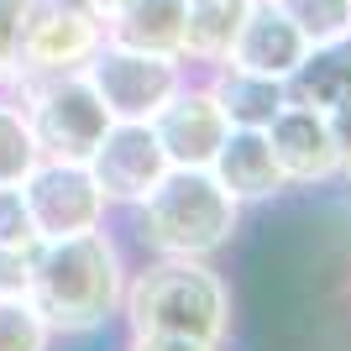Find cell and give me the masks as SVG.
Listing matches in <instances>:
<instances>
[{"instance_id": "obj_1", "label": "cell", "mask_w": 351, "mask_h": 351, "mask_svg": "<svg viewBox=\"0 0 351 351\" xmlns=\"http://www.w3.org/2000/svg\"><path fill=\"white\" fill-rule=\"evenodd\" d=\"M27 299L47 330H89L121 304V257L105 231H79L58 241H37Z\"/></svg>"}, {"instance_id": "obj_2", "label": "cell", "mask_w": 351, "mask_h": 351, "mask_svg": "<svg viewBox=\"0 0 351 351\" xmlns=\"http://www.w3.org/2000/svg\"><path fill=\"white\" fill-rule=\"evenodd\" d=\"M126 315H132L136 336H194L215 346L226 336V283L194 257H168L152 263L126 293Z\"/></svg>"}, {"instance_id": "obj_3", "label": "cell", "mask_w": 351, "mask_h": 351, "mask_svg": "<svg viewBox=\"0 0 351 351\" xmlns=\"http://www.w3.org/2000/svg\"><path fill=\"white\" fill-rule=\"evenodd\" d=\"M236 231V199L210 168H168L142 199V236L168 257H205Z\"/></svg>"}, {"instance_id": "obj_4", "label": "cell", "mask_w": 351, "mask_h": 351, "mask_svg": "<svg viewBox=\"0 0 351 351\" xmlns=\"http://www.w3.org/2000/svg\"><path fill=\"white\" fill-rule=\"evenodd\" d=\"M79 73L89 79V89L100 95L110 121H152L168 105V95L178 89V63L162 53H136V47L100 43L79 63Z\"/></svg>"}, {"instance_id": "obj_5", "label": "cell", "mask_w": 351, "mask_h": 351, "mask_svg": "<svg viewBox=\"0 0 351 351\" xmlns=\"http://www.w3.org/2000/svg\"><path fill=\"white\" fill-rule=\"evenodd\" d=\"M105 43V16L89 0H27L16 69L32 73H69Z\"/></svg>"}, {"instance_id": "obj_6", "label": "cell", "mask_w": 351, "mask_h": 351, "mask_svg": "<svg viewBox=\"0 0 351 351\" xmlns=\"http://www.w3.org/2000/svg\"><path fill=\"white\" fill-rule=\"evenodd\" d=\"M32 136H37V152L47 158H73L84 162L95 152V142L105 136L110 116H105L100 95L89 89L84 73H53L37 95H32V116H27Z\"/></svg>"}, {"instance_id": "obj_7", "label": "cell", "mask_w": 351, "mask_h": 351, "mask_svg": "<svg viewBox=\"0 0 351 351\" xmlns=\"http://www.w3.org/2000/svg\"><path fill=\"white\" fill-rule=\"evenodd\" d=\"M21 199H27V215L43 241L95 231L105 215L100 184L89 178L84 162H73V158H37L32 173L21 178Z\"/></svg>"}, {"instance_id": "obj_8", "label": "cell", "mask_w": 351, "mask_h": 351, "mask_svg": "<svg viewBox=\"0 0 351 351\" xmlns=\"http://www.w3.org/2000/svg\"><path fill=\"white\" fill-rule=\"evenodd\" d=\"M89 178L100 184L105 199H136L158 189V178L168 173V152H162L152 121H110L95 152L84 158Z\"/></svg>"}, {"instance_id": "obj_9", "label": "cell", "mask_w": 351, "mask_h": 351, "mask_svg": "<svg viewBox=\"0 0 351 351\" xmlns=\"http://www.w3.org/2000/svg\"><path fill=\"white\" fill-rule=\"evenodd\" d=\"M152 132L168 152V168H210L231 121H226V110L210 89H173L168 105L152 116Z\"/></svg>"}, {"instance_id": "obj_10", "label": "cell", "mask_w": 351, "mask_h": 351, "mask_svg": "<svg viewBox=\"0 0 351 351\" xmlns=\"http://www.w3.org/2000/svg\"><path fill=\"white\" fill-rule=\"evenodd\" d=\"M263 132H267V147H273V162H278L283 178L309 184V178H330L341 168V147L330 136V121L320 110H309V105L283 100V110L267 121Z\"/></svg>"}, {"instance_id": "obj_11", "label": "cell", "mask_w": 351, "mask_h": 351, "mask_svg": "<svg viewBox=\"0 0 351 351\" xmlns=\"http://www.w3.org/2000/svg\"><path fill=\"white\" fill-rule=\"evenodd\" d=\"M309 53V43L299 37V27H293L289 16L273 5V0H252L247 21H241V32H236L231 43V69L241 73H257V79H289L293 69H299V58Z\"/></svg>"}, {"instance_id": "obj_12", "label": "cell", "mask_w": 351, "mask_h": 351, "mask_svg": "<svg viewBox=\"0 0 351 351\" xmlns=\"http://www.w3.org/2000/svg\"><path fill=\"white\" fill-rule=\"evenodd\" d=\"M210 173L231 199H267L283 184L267 132H257V126H231L226 142L215 147V158H210Z\"/></svg>"}, {"instance_id": "obj_13", "label": "cell", "mask_w": 351, "mask_h": 351, "mask_svg": "<svg viewBox=\"0 0 351 351\" xmlns=\"http://www.w3.org/2000/svg\"><path fill=\"white\" fill-rule=\"evenodd\" d=\"M105 43L136 47V53H184V0H121L105 11Z\"/></svg>"}, {"instance_id": "obj_14", "label": "cell", "mask_w": 351, "mask_h": 351, "mask_svg": "<svg viewBox=\"0 0 351 351\" xmlns=\"http://www.w3.org/2000/svg\"><path fill=\"white\" fill-rule=\"evenodd\" d=\"M351 95V37H336V43L309 47L299 69L283 79V100L289 105H309V110H330L336 100Z\"/></svg>"}, {"instance_id": "obj_15", "label": "cell", "mask_w": 351, "mask_h": 351, "mask_svg": "<svg viewBox=\"0 0 351 351\" xmlns=\"http://www.w3.org/2000/svg\"><path fill=\"white\" fill-rule=\"evenodd\" d=\"M247 11L252 0H184V53H194L205 63L226 58Z\"/></svg>"}, {"instance_id": "obj_16", "label": "cell", "mask_w": 351, "mask_h": 351, "mask_svg": "<svg viewBox=\"0 0 351 351\" xmlns=\"http://www.w3.org/2000/svg\"><path fill=\"white\" fill-rule=\"evenodd\" d=\"M210 95L220 100V110H226L231 126H257V132H263L267 121L283 110V84L278 79H257V73H241V69H226Z\"/></svg>"}, {"instance_id": "obj_17", "label": "cell", "mask_w": 351, "mask_h": 351, "mask_svg": "<svg viewBox=\"0 0 351 351\" xmlns=\"http://www.w3.org/2000/svg\"><path fill=\"white\" fill-rule=\"evenodd\" d=\"M273 5L299 27V37L309 47L351 37V0H273Z\"/></svg>"}, {"instance_id": "obj_18", "label": "cell", "mask_w": 351, "mask_h": 351, "mask_svg": "<svg viewBox=\"0 0 351 351\" xmlns=\"http://www.w3.org/2000/svg\"><path fill=\"white\" fill-rule=\"evenodd\" d=\"M0 351H47V320L27 293H0Z\"/></svg>"}, {"instance_id": "obj_19", "label": "cell", "mask_w": 351, "mask_h": 351, "mask_svg": "<svg viewBox=\"0 0 351 351\" xmlns=\"http://www.w3.org/2000/svg\"><path fill=\"white\" fill-rule=\"evenodd\" d=\"M37 158L43 152H37V136L27 126V110L0 105V184H21Z\"/></svg>"}, {"instance_id": "obj_20", "label": "cell", "mask_w": 351, "mask_h": 351, "mask_svg": "<svg viewBox=\"0 0 351 351\" xmlns=\"http://www.w3.org/2000/svg\"><path fill=\"white\" fill-rule=\"evenodd\" d=\"M37 226L27 215L21 184H0V252H37Z\"/></svg>"}, {"instance_id": "obj_21", "label": "cell", "mask_w": 351, "mask_h": 351, "mask_svg": "<svg viewBox=\"0 0 351 351\" xmlns=\"http://www.w3.org/2000/svg\"><path fill=\"white\" fill-rule=\"evenodd\" d=\"M21 11L27 0H0V73L16 69V43H21Z\"/></svg>"}, {"instance_id": "obj_22", "label": "cell", "mask_w": 351, "mask_h": 351, "mask_svg": "<svg viewBox=\"0 0 351 351\" xmlns=\"http://www.w3.org/2000/svg\"><path fill=\"white\" fill-rule=\"evenodd\" d=\"M325 121H330V136H336V147H341V162H346V158H351V95L330 105V110H325Z\"/></svg>"}, {"instance_id": "obj_23", "label": "cell", "mask_w": 351, "mask_h": 351, "mask_svg": "<svg viewBox=\"0 0 351 351\" xmlns=\"http://www.w3.org/2000/svg\"><path fill=\"white\" fill-rule=\"evenodd\" d=\"M132 351H215L210 341H194V336H136Z\"/></svg>"}, {"instance_id": "obj_24", "label": "cell", "mask_w": 351, "mask_h": 351, "mask_svg": "<svg viewBox=\"0 0 351 351\" xmlns=\"http://www.w3.org/2000/svg\"><path fill=\"white\" fill-rule=\"evenodd\" d=\"M89 5H95V11H100V16H105V11H116L121 0H89Z\"/></svg>"}, {"instance_id": "obj_25", "label": "cell", "mask_w": 351, "mask_h": 351, "mask_svg": "<svg viewBox=\"0 0 351 351\" xmlns=\"http://www.w3.org/2000/svg\"><path fill=\"white\" fill-rule=\"evenodd\" d=\"M346 173H351V158H346Z\"/></svg>"}]
</instances>
